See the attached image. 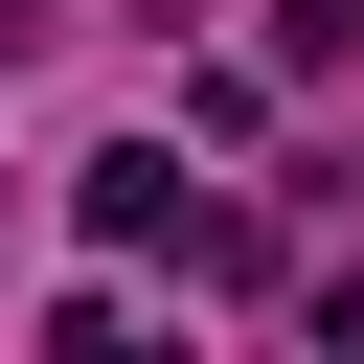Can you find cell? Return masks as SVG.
Listing matches in <instances>:
<instances>
[{
    "label": "cell",
    "mask_w": 364,
    "mask_h": 364,
    "mask_svg": "<svg viewBox=\"0 0 364 364\" xmlns=\"http://www.w3.org/2000/svg\"><path fill=\"white\" fill-rule=\"evenodd\" d=\"M91 228H114V250H182V228H205L182 136H114V159H91Z\"/></svg>",
    "instance_id": "6da1fadb"
}]
</instances>
